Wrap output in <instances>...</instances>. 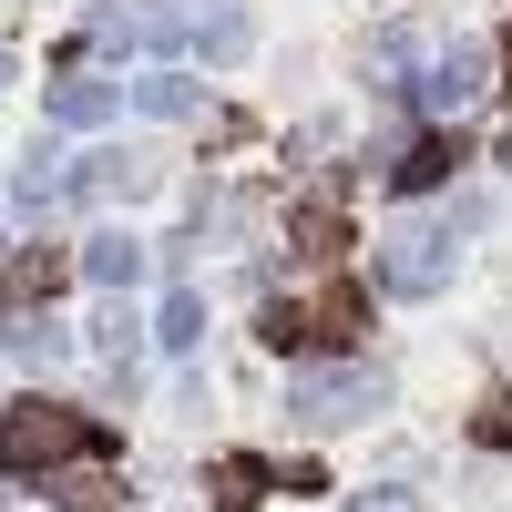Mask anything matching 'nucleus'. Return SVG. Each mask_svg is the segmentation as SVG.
I'll return each mask as SVG.
<instances>
[{"label": "nucleus", "mask_w": 512, "mask_h": 512, "mask_svg": "<svg viewBox=\"0 0 512 512\" xmlns=\"http://www.w3.org/2000/svg\"><path fill=\"white\" fill-rule=\"evenodd\" d=\"M82 451H113V431L62 400H21L0 420V472H52V461H82Z\"/></svg>", "instance_id": "obj_1"}, {"label": "nucleus", "mask_w": 512, "mask_h": 512, "mask_svg": "<svg viewBox=\"0 0 512 512\" xmlns=\"http://www.w3.org/2000/svg\"><path fill=\"white\" fill-rule=\"evenodd\" d=\"M379 287H400V297H431V287H451V226H390L379 236Z\"/></svg>", "instance_id": "obj_2"}, {"label": "nucleus", "mask_w": 512, "mask_h": 512, "mask_svg": "<svg viewBox=\"0 0 512 512\" xmlns=\"http://www.w3.org/2000/svg\"><path fill=\"white\" fill-rule=\"evenodd\" d=\"M379 410V379L369 369H318V379H297V420L308 431H338V420H369Z\"/></svg>", "instance_id": "obj_3"}, {"label": "nucleus", "mask_w": 512, "mask_h": 512, "mask_svg": "<svg viewBox=\"0 0 512 512\" xmlns=\"http://www.w3.org/2000/svg\"><path fill=\"white\" fill-rule=\"evenodd\" d=\"M451 164H472V144H461V123H441V134H420L410 154H400V195H431Z\"/></svg>", "instance_id": "obj_4"}, {"label": "nucleus", "mask_w": 512, "mask_h": 512, "mask_svg": "<svg viewBox=\"0 0 512 512\" xmlns=\"http://www.w3.org/2000/svg\"><path fill=\"white\" fill-rule=\"evenodd\" d=\"M420 93H431V113H461L482 93V41H451V52L431 62V82H420Z\"/></svg>", "instance_id": "obj_5"}, {"label": "nucleus", "mask_w": 512, "mask_h": 512, "mask_svg": "<svg viewBox=\"0 0 512 512\" xmlns=\"http://www.w3.org/2000/svg\"><path fill=\"white\" fill-rule=\"evenodd\" d=\"M359 318H369V287H349V277H338L328 297H308V338H318V349H349Z\"/></svg>", "instance_id": "obj_6"}, {"label": "nucleus", "mask_w": 512, "mask_h": 512, "mask_svg": "<svg viewBox=\"0 0 512 512\" xmlns=\"http://www.w3.org/2000/svg\"><path fill=\"white\" fill-rule=\"evenodd\" d=\"M297 246H308V256H338V246H349V216H338V195H318V205H297V226H287Z\"/></svg>", "instance_id": "obj_7"}, {"label": "nucleus", "mask_w": 512, "mask_h": 512, "mask_svg": "<svg viewBox=\"0 0 512 512\" xmlns=\"http://www.w3.org/2000/svg\"><path fill=\"white\" fill-rule=\"evenodd\" d=\"M93 277H103V287H134V277H144V246H134V236H93Z\"/></svg>", "instance_id": "obj_8"}, {"label": "nucleus", "mask_w": 512, "mask_h": 512, "mask_svg": "<svg viewBox=\"0 0 512 512\" xmlns=\"http://www.w3.org/2000/svg\"><path fill=\"white\" fill-rule=\"evenodd\" d=\"M267 349H318V338H308V308H297V297H277V308H267Z\"/></svg>", "instance_id": "obj_9"}, {"label": "nucleus", "mask_w": 512, "mask_h": 512, "mask_svg": "<svg viewBox=\"0 0 512 512\" xmlns=\"http://www.w3.org/2000/svg\"><path fill=\"white\" fill-rule=\"evenodd\" d=\"M52 113H62V123H103V113H113V93H103V82H62Z\"/></svg>", "instance_id": "obj_10"}, {"label": "nucleus", "mask_w": 512, "mask_h": 512, "mask_svg": "<svg viewBox=\"0 0 512 512\" xmlns=\"http://www.w3.org/2000/svg\"><path fill=\"white\" fill-rule=\"evenodd\" d=\"M113 492H123V482H113V472H82V482H72V492H62V512H113Z\"/></svg>", "instance_id": "obj_11"}, {"label": "nucleus", "mask_w": 512, "mask_h": 512, "mask_svg": "<svg viewBox=\"0 0 512 512\" xmlns=\"http://www.w3.org/2000/svg\"><path fill=\"white\" fill-rule=\"evenodd\" d=\"M195 338H205V308H195V297H175V308H164V349H195Z\"/></svg>", "instance_id": "obj_12"}, {"label": "nucleus", "mask_w": 512, "mask_h": 512, "mask_svg": "<svg viewBox=\"0 0 512 512\" xmlns=\"http://www.w3.org/2000/svg\"><path fill=\"white\" fill-rule=\"evenodd\" d=\"M472 431H482V441H492V451H502V441H512V390H492V400H482V410H472Z\"/></svg>", "instance_id": "obj_13"}, {"label": "nucleus", "mask_w": 512, "mask_h": 512, "mask_svg": "<svg viewBox=\"0 0 512 512\" xmlns=\"http://www.w3.org/2000/svg\"><path fill=\"white\" fill-rule=\"evenodd\" d=\"M349 512H420L410 492H369V502H349Z\"/></svg>", "instance_id": "obj_14"}, {"label": "nucleus", "mask_w": 512, "mask_h": 512, "mask_svg": "<svg viewBox=\"0 0 512 512\" xmlns=\"http://www.w3.org/2000/svg\"><path fill=\"white\" fill-rule=\"evenodd\" d=\"M502 93H512V31H502Z\"/></svg>", "instance_id": "obj_15"}, {"label": "nucleus", "mask_w": 512, "mask_h": 512, "mask_svg": "<svg viewBox=\"0 0 512 512\" xmlns=\"http://www.w3.org/2000/svg\"><path fill=\"white\" fill-rule=\"evenodd\" d=\"M502 164H512V144H502Z\"/></svg>", "instance_id": "obj_16"}]
</instances>
